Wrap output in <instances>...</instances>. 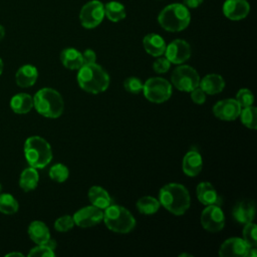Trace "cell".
<instances>
[{
    "mask_svg": "<svg viewBox=\"0 0 257 257\" xmlns=\"http://www.w3.org/2000/svg\"><path fill=\"white\" fill-rule=\"evenodd\" d=\"M190 93H191V99L196 104H203L206 101V93L200 86L194 88L192 91H190Z\"/></svg>",
    "mask_w": 257,
    "mask_h": 257,
    "instance_id": "cell-38",
    "label": "cell"
},
{
    "mask_svg": "<svg viewBox=\"0 0 257 257\" xmlns=\"http://www.w3.org/2000/svg\"><path fill=\"white\" fill-rule=\"evenodd\" d=\"M39 181V175L35 168L29 167L22 171L19 178V186L24 192H29L34 190Z\"/></svg>",
    "mask_w": 257,
    "mask_h": 257,
    "instance_id": "cell-26",
    "label": "cell"
},
{
    "mask_svg": "<svg viewBox=\"0 0 257 257\" xmlns=\"http://www.w3.org/2000/svg\"><path fill=\"white\" fill-rule=\"evenodd\" d=\"M33 106L39 114L49 118H56L64 110V100L57 90L51 87H43L34 94Z\"/></svg>",
    "mask_w": 257,
    "mask_h": 257,
    "instance_id": "cell-3",
    "label": "cell"
},
{
    "mask_svg": "<svg viewBox=\"0 0 257 257\" xmlns=\"http://www.w3.org/2000/svg\"><path fill=\"white\" fill-rule=\"evenodd\" d=\"M87 196L91 205L97 208H100L102 210L111 204V198L109 194L105 189H103L100 186L90 187L88 190Z\"/></svg>",
    "mask_w": 257,
    "mask_h": 257,
    "instance_id": "cell-25",
    "label": "cell"
},
{
    "mask_svg": "<svg viewBox=\"0 0 257 257\" xmlns=\"http://www.w3.org/2000/svg\"><path fill=\"white\" fill-rule=\"evenodd\" d=\"M10 107L15 113H28L33 107V97L25 92L17 93L12 96L10 100Z\"/></svg>",
    "mask_w": 257,
    "mask_h": 257,
    "instance_id": "cell-24",
    "label": "cell"
},
{
    "mask_svg": "<svg viewBox=\"0 0 257 257\" xmlns=\"http://www.w3.org/2000/svg\"><path fill=\"white\" fill-rule=\"evenodd\" d=\"M160 204L170 213L181 216L190 208L191 197L188 189L179 183H169L159 192Z\"/></svg>",
    "mask_w": 257,
    "mask_h": 257,
    "instance_id": "cell-1",
    "label": "cell"
},
{
    "mask_svg": "<svg viewBox=\"0 0 257 257\" xmlns=\"http://www.w3.org/2000/svg\"><path fill=\"white\" fill-rule=\"evenodd\" d=\"M19 204L17 200L10 194L4 193L0 195V212L6 215H12L18 211Z\"/></svg>",
    "mask_w": 257,
    "mask_h": 257,
    "instance_id": "cell-30",
    "label": "cell"
},
{
    "mask_svg": "<svg viewBox=\"0 0 257 257\" xmlns=\"http://www.w3.org/2000/svg\"><path fill=\"white\" fill-rule=\"evenodd\" d=\"M1 189H2V187H1V185H0V192H1Z\"/></svg>",
    "mask_w": 257,
    "mask_h": 257,
    "instance_id": "cell-44",
    "label": "cell"
},
{
    "mask_svg": "<svg viewBox=\"0 0 257 257\" xmlns=\"http://www.w3.org/2000/svg\"><path fill=\"white\" fill-rule=\"evenodd\" d=\"M77 70L76 79L82 90L96 94L107 89L109 85V75L99 64H96V62L83 64Z\"/></svg>",
    "mask_w": 257,
    "mask_h": 257,
    "instance_id": "cell-2",
    "label": "cell"
},
{
    "mask_svg": "<svg viewBox=\"0 0 257 257\" xmlns=\"http://www.w3.org/2000/svg\"><path fill=\"white\" fill-rule=\"evenodd\" d=\"M145 97L151 102L163 103L167 101L173 92L172 84L163 77H150L143 84V90Z\"/></svg>",
    "mask_w": 257,
    "mask_h": 257,
    "instance_id": "cell-7",
    "label": "cell"
},
{
    "mask_svg": "<svg viewBox=\"0 0 257 257\" xmlns=\"http://www.w3.org/2000/svg\"><path fill=\"white\" fill-rule=\"evenodd\" d=\"M38 77L37 68L31 64H25L18 68L15 74L16 83L20 87L32 86Z\"/></svg>",
    "mask_w": 257,
    "mask_h": 257,
    "instance_id": "cell-21",
    "label": "cell"
},
{
    "mask_svg": "<svg viewBox=\"0 0 257 257\" xmlns=\"http://www.w3.org/2000/svg\"><path fill=\"white\" fill-rule=\"evenodd\" d=\"M4 36H5V28L4 26L0 25V41L4 38Z\"/></svg>",
    "mask_w": 257,
    "mask_h": 257,
    "instance_id": "cell-41",
    "label": "cell"
},
{
    "mask_svg": "<svg viewBox=\"0 0 257 257\" xmlns=\"http://www.w3.org/2000/svg\"><path fill=\"white\" fill-rule=\"evenodd\" d=\"M3 61H2V59L0 58V75H1V73H2V71H3Z\"/></svg>",
    "mask_w": 257,
    "mask_h": 257,
    "instance_id": "cell-43",
    "label": "cell"
},
{
    "mask_svg": "<svg viewBox=\"0 0 257 257\" xmlns=\"http://www.w3.org/2000/svg\"><path fill=\"white\" fill-rule=\"evenodd\" d=\"M241 122L250 130L257 128V108L253 105L241 108L240 114Z\"/></svg>",
    "mask_w": 257,
    "mask_h": 257,
    "instance_id": "cell-29",
    "label": "cell"
},
{
    "mask_svg": "<svg viewBox=\"0 0 257 257\" xmlns=\"http://www.w3.org/2000/svg\"><path fill=\"white\" fill-rule=\"evenodd\" d=\"M143 82L140 78L138 77H127L124 79L123 81V87L126 91L134 93V94H138L143 90Z\"/></svg>",
    "mask_w": 257,
    "mask_h": 257,
    "instance_id": "cell-35",
    "label": "cell"
},
{
    "mask_svg": "<svg viewBox=\"0 0 257 257\" xmlns=\"http://www.w3.org/2000/svg\"><path fill=\"white\" fill-rule=\"evenodd\" d=\"M73 218L69 215H64L59 217L54 222V229L58 232H67L74 226Z\"/></svg>",
    "mask_w": 257,
    "mask_h": 257,
    "instance_id": "cell-34",
    "label": "cell"
},
{
    "mask_svg": "<svg viewBox=\"0 0 257 257\" xmlns=\"http://www.w3.org/2000/svg\"><path fill=\"white\" fill-rule=\"evenodd\" d=\"M104 18V8L99 0H91L85 3L79 12L80 24L86 29L98 26Z\"/></svg>",
    "mask_w": 257,
    "mask_h": 257,
    "instance_id": "cell-9",
    "label": "cell"
},
{
    "mask_svg": "<svg viewBox=\"0 0 257 257\" xmlns=\"http://www.w3.org/2000/svg\"><path fill=\"white\" fill-rule=\"evenodd\" d=\"M204 0H183V4L187 8H197L203 4Z\"/></svg>",
    "mask_w": 257,
    "mask_h": 257,
    "instance_id": "cell-40",
    "label": "cell"
},
{
    "mask_svg": "<svg viewBox=\"0 0 257 257\" xmlns=\"http://www.w3.org/2000/svg\"><path fill=\"white\" fill-rule=\"evenodd\" d=\"M170 67H171V62L166 57H163V56L157 57V59L153 63V69L155 70V72L159 74L166 73L170 69Z\"/></svg>",
    "mask_w": 257,
    "mask_h": 257,
    "instance_id": "cell-37",
    "label": "cell"
},
{
    "mask_svg": "<svg viewBox=\"0 0 257 257\" xmlns=\"http://www.w3.org/2000/svg\"><path fill=\"white\" fill-rule=\"evenodd\" d=\"M6 256H7V257H8V256H19V257H22L23 254H21V253H19V252H11V253L6 254Z\"/></svg>",
    "mask_w": 257,
    "mask_h": 257,
    "instance_id": "cell-42",
    "label": "cell"
},
{
    "mask_svg": "<svg viewBox=\"0 0 257 257\" xmlns=\"http://www.w3.org/2000/svg\"><path fill=\"white\" fill-rule=\"evenodd\" d=\"M200 75L197 70L187 64L177 66L171 74L172 84L181 91L190 92L200 84Z\"/></svg>",
    "mask_w": 257,
    "mask_h": 257,
    "instance_id": "cell-8",
    "label": "cell"
},
{
    "mask_svg": "<svg viewBox=\"0 0 257 257\" xmlns=\"http://www.w3.org/2000/svg\"><path fill=\"white\" fill-rule=\"evenodd\" d=\"M28 256L29 257H53L55 256V253H54V250L48 247L46 244H39L29 251Z\"/></svg>",
    "mask_w": 257,
    "mask_h": 257,
    "instance_id": "cell-36",
    "label": "cell"
},
{
    "mask_svg": "<svg viewBox=\"0 0 257 257\" xmlns=\"http://www.w3.org/2000/svg\"><path fill=\"white\" fill-rule=\"evenodd\" d=\"M191 21L189 8L183 3H172L166 6L158 15V22L169 32H179L186 29Z\"/></svg>",
    "mask_w": 257,
    "mask_h": 257,
    "instance_id": "cell-4",
    "label": "cell"
},
{
    "mask_svg": "<svg viewBox=\"0 0 257 257\" xmlns=\"http://www.w3.org/2000/svg\"><path fill=\"white\" fill-rule=\"evenodd\" d=\"M74 224L80 228H89L98 225L103 219V210L93 205L77 210L73 216Z\"/></svg>",
    "mask_w": 257,
    "mask_h": 257,
    "instance_id": "cell-11",
    "label": "cell"
},
{
    "mask_svg": "<svg viewBox=\"0 0 257 257\" xmlns=\"http://www.w3.org/2000/svg\"><path fill=\"white\" fill-rule=\"evenodd\" d=\"M60 61L67 69L76 70L82 66V54L75 48L67 47L61 51Z\"/></svg>",
    "mask_w": 257,
    "mask_h": 257,
    "instance_id": "cell-23",
    "label": "cell"
},
{
    "mask_svg": "<svg viewBox=\"0 0 257 257\" xmlns=\"http://www.w3.org/2000/svg\"><path fill=\"white\" fill-rule=\"evenodd\" d=\"M105 226L112 232L127 234L136 227V219L133 214L123 206L109 205L103 211Z\"/></svg>",
    "mask_w": 257,
    "mask_h": 257,
    "instance_id": "cell-6",
    "label": "cell"
},
{
    "mask_svg": "<svg viewBox=\"0 0 257 257\" xmlns=\"http://www.w3.org/2000/svg\"><path fill=\"white\" fill-rule=\"evenodd\" d=\"M196 195L199 202L205 206L213 204L220 205L219 195L213 185L209 182L204 181L199 183L196 189Z\"/></svg>",
    "mask_w": 257,
    "mask_h": 257,
    "instance_id": "cell-19",
    "label": "cell"
},
{
    "mask_svg": "<svg viewBox=\"0 0 257 257\" xmlns=\"http://www.w3.org/2000/svg\"><path fill=\"white\" fill-rule=\"evenodd\" d=\"M199 86L204 90L206 94L220 93L225 87L224 78L217 73H209L200 79Z\"/></svg>",
    "mask_w": 257,
    "mask_h": 257,
    "instance_id": "cell-20",
    "label": "cell"
},
{
    "mask_svg": "<svg viewBox=\"0 0 257 257\" xmlns=\"http://www.w3.org/2000/svg\"><path fill=\"white\" fill-rule=\"evenodd\" d=\"M222 12L226 18L232 21H239L248 16L250 4L247 0H225Z\"/></svg>",
    "mask_w": 257,
    "mask_h": 257,
    "instance_id": "cell-14",
    "label": "cell"
},
{
    "mask_svg": "<svg viewBox=\"0 0 257 257\" xmlns=\"http://www.w3.org/2000/svg\"><path fill=\"white\" fill-rule=\"evenodd\" d=\"M203 168L202 156L196 151H189L183 158L182 170L189 177L198 176Z\"/></svg>",
    "mask_w": 257,
    "mask_h": 257,
    "instance_id": "cell-17",
    "label": "cell"
},
{
    "mask_svg": "<svg viewBox=\"0 0 257 257\" xmlns=\"http://www.w3.org/2000/svg\"><path fill=\"white\" fill-rule=\"evenodd\" d=\"M244 242L248 247L257 246V226L253 222L244 224L243 228V238Z\"/></svg>",
    "mask_w": 257,
    "mask_h": 257,
    "instance_id": "cell-32",
    "label": "cell"
},
{
    "mask_svg": "<svg viewBox=\"0 0 257 257\" xmlns=\"http://www.w3.org/2000/svg\"><path fill=\"white\" fill-rule=\"evenodd\" d=\"M28 236L37 245L46 243L51 237L48 227L42 221H33L28 226Z\"/></svg>",
    "mask_w": 257,
    "mask_h": 257,
    "instance_id": "cell-22",
    "label": "cell"
},
{
    "mask_svg": "<svg viewBox=\"0 0 257 257\" xmlns=\"http://www.w3.org/2000/svg\"><path fill=\"white\" fill-rule=\"evenodd\" d=\"M248 246L242 238L231 237L225 240L219 249L221 257H245Z\"/></svg>",
    "mask_w": 257,
    "mask_h": 257,
    "instance_id": "cell-15",
    "label": "cell"
},
{
    "mask_svg": "<svg viewBox=\"0 0 257 257\" xmlns=\"http://www.w3.org/2000/svg\"><path fill=\"white\" fill-rule=\"evenodd\" d=\"M236 100L239 103V105L241 106V108L247 107V106H250L253 104L254 95H253L252 91L249 90L248 88H240L237 91Z\"/></svg>",
    "mask_w": 257,
    "mask_h": 257,
    "instance_id": "cell-33",
    "label": "cell"
},
{
    "mask_svg": "<svg viewBox=\"0 0 257 257\" xmlns=\"http://www.w3.org/2000/svg\"><path fill=\"white\" fill-rule=\"evenodd\" d=\"M191 46L184 39H175L166 46L165 57L174 64H182L191 56Z\"/></svg>",
    "mask_w": 257,
    "mask_h": 257,
    "instance_id": "cell-12",
    "label": "cell"
},
{
    "mask_svg": "<svg viewBox=\"0 0 257 257\" xmlns=\"http://www.w3.org/2000/svg\"><path fill=\"white\" fill-rule=\"evenodd\" d=\"M104 16L111 22H119L126 16L124 6L118 1H109L103 5Z\"/></svg>",
    "mask_w": 257,
    "mask_h": 257,
    "instance_id": "cell-27",
    "label": "cell"
},
{
    "mask_svg": "<svg viewBox=\"0 0 257 257\" xmlns=\"http://www.w3.org/2000/svg\"><path fill=\"white\" fill-rule=\"evenodd\" d=\"M24 156L30 167L45 168L52 160V150L49 143L39 136L29 137L24 143Z\"/></svg>",
    "mask_w": 257,
    "mask_h": 257,
    "instance_id": "cell-5",
    "label": "cell"
},
{
    "mask_svg": "<svg viewBox=\"0 0 257 257\" xmlns=\"http://www.w3.org/2000/svg\"><path fill=\"white\" fill-rule=\"evenodd\" d=\"M82 54V65L83 64H91L96 62V54L92 49H85Z\"/></svg>",
    "mask_w": 257,
    "mask_h": 257,
    "instance_id": "cell-39",
    "label": "cell"
},
{
    "mask_svg": "<svg viewBox=\"0 0 257 257\" xmlns=\"http://www.w3.org/2000/svg\"><path fill=\"white\" fill-rule=\"evenodd\" d=\"M143 46L147 53L154 57H159L165 53L167 44L161 35L149 33L143 39Z\"/></svg>",
    "mask_w": 257,
    "mask_h": 257,
    "instance_id": "cell-18",
    "label": "cell"
},
{
    "mask_svg": "<svg viewBox=\"0 0 257 257\" xmlns=\"http://www.w3.org/2000/svg\"><path fill=\"white\" fill-rule=\"evenodd\" d=\"M49 177L51 180H53L54 182H57V183H63L67 180L68 176H69V171H68V168L61 164V163H58V164H55L53 165L50 169H49Z\"/></svg>",
    "mask_w": 257,
    "mask_h": 257,
    "instance_id": "cell-31",
    "label": "cell"
},
{
    "mask_svg": "<svg viewBox=\"0 0 257 257\" xmlns=\"http://www.w3.org/2000/svg\"><path fill=\"white\" fill-rule=\"evenodd\" d=\"M232 216L240 224L253 222L255 218L254 202L250 200H243L237 202L233 207Z\"/></svg>",
    "mask_w": 257,
    "mask_h": 257,
    "instance_id": "cell-16",
    "label": "cell"
},
{
    "mask_svg": "<svg viewBox=\"0 0 257 257\" xmlns=\"http://www.w3.org/2000/svg\"><path fill=\"white\" fill-rule=\"evenodd\" d=\"M136 206L140 213L144 215H152L159 211L161 204L158 199L152 196H144L137 201Z\"/></svg>",
    "mask_w": 257,
    "mask_h": 257,
    "instance_id": "cell-28",
    "label": "cell"
},
{
    "mask_svg": "<svg viewBox=\"0 0 257 257\" xmlns=\"http://www.w3.org/2000/svg\"><path fill=\"white\" fill-rule=\"evenodd\" d=\"M241 111V106L237 102L236 99L233 98H225L217 101L213 106V113L214 115L226 121L235 120L239 117Z\"/></svg>",
    "mask_w": 257,
    "mask_h": 257,
    "instance_id": "cell-13",
    "label": "cell"
},
{
    "mask_svg": "<svg viewBox=\"0 0 257 257\" xmlns=\"http://www.w3.org/2000/svg\"><path fill=\"white\" fill-rule=\"evenodd\" d=\"M200 221L205 230L215 233L221 231L224 228L225 215L220 205H208L202 211Z\"/></svg>",
    "mask_w": 257,
    "mask_h": 257,
    "instance_id": "cell-10",
    "label": "cell"
}]
</instances>
